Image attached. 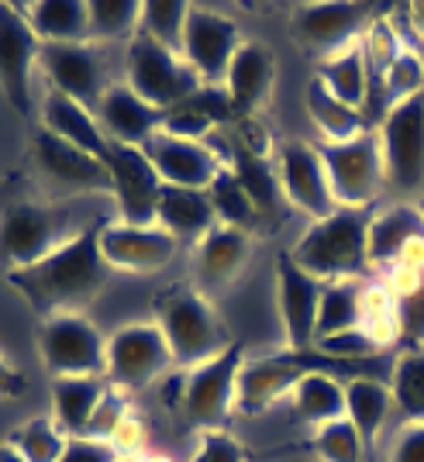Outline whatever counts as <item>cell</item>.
<instances>
[{
    "label": "cell",
    "instance_id": "obj_18",
    "mask_svg": "<svg viewBox=\"0 0 424 462\" xmlns=\"http://www.w3.org/2000/svg\"><path fill=\"white\" fill-rule=\"evenodd\" d=\"M325 283L304 273L290 252L276 259V300H280V321L290 352H308L318 342V308H321Z\"/></svg>",
    "mask_w": 424,
    "mask_h": 462
},
{
    "label": "cell",
    "instance_id": "obj_40",
    "mask_svg": "<svg viewBox=\"0 0 424 462\" xmlns=\"http://www.w3.org/2000/svg\"><path fill=\"white\" fill-rule=\"evenodd\" d=\"M90 11V45L132 39L142 24V0H87Z\"/></svg>",
    "mask_w": 424,
    "mask_h": 462
},
{
    "label": "cell",
    "instance_id": "obj_46",
    "mask_svg": "<svg viewBox=\"0 0 424 462\" xmlns=\"http://www.w3.org/2000/svg\"><path fill=\"white\" fill-rule=\"evenodd\" d=\"M190 462H245V448L225 428L221 431H200V442H197V452L190 456Z\"/></svg>",
    "mask_w": 424,
    "mask_h": 462
},
{
    "label": "cell",
    "instance_id": "obj_4",
    "mask_svg": "<svg viewBox=\"0 0 424 462\" xmlns=\"http://www.w3.org/2000/svg\"><path fill=\"white\" fill-rule=\"evenodd\" d=\"M77 228V208L62 200H18L0 208V270L4 276L14 270H28L52 255L59 245H66Z\"/></svg>",
    "mask_w": 424,
    "mask_h": 462
},
{
    "label": "cell",
    "instance_id": "obj_11",
    "mask_svg": "<svg viewBox=\"0 0 424 462\" xmlns=\"http://www.w3.org/2000/svg\"><path fill=\"white\" fill-rule=\"evenodd\" d=\"M173 352L155 321L117 328L107 338V383L121 390H145L166 369H173Z\"/></svg>",
    "mask_w": 424,
    "mask_h": 462
},
{
    "label": "cell",
    "instance_id": "obj_16",
    "mask_svg": "<svg viewBox=\"0 0 424 462\" xmlns=\"http://www.w3.org/2000/svg\"><path fill=\"white\" fill-rule=\"evenodd\" d=\"M242 32L228 14H217L207 7H190L187 32H183V59L193 66L204 87H221L228 77L235 52L242 45Z\"/></svg>",
    "mask_w": 424,
    "mask_h": 462
},
{
    "label": "cell",
    "instance_id": "obj_34",
    "mask_svg": "<svg viewBox=\"0 0 424 462\" xmlns=\"http://www.w3.org/2000/svg\"><path fill=\"white\" fill-rule=\"evenodd\" d=\"M359 42H355V45H348V49H342L338 56L321 59V62H318V69H314V77L321 79V83H325V87H328L331 94L338 97L342 104L355 107V111H363V107H366V90H369L366 59H363V45H359Z\"/></svg>",
    "mask_w": 424,
    "mask_h": 462
},
{
    "label": "cell",
    "instance_id": "obj_45",
    "mask_svg": "<svg viewBox=\"0 0 424 462\" xmlns=\"http://www.w3.org/2000/svg\"><path fill=\"white\" fill-rule=\"evenodd\" d=\"M314 348L321 352V356H328L335 363H366L373 359L380 346L369 338L363 328H355V331H346V335H331V338H321V342H314Z\"/></svg>",
    "mask_w": 424,
    "mask_h": 462
},
{
    "label": "cell",
    "instance_id": "obj_50",
    "mask_svg": "<svg viewBox=\"0 0 424 462\" xmlns=\"http://www.w3.org/2000/svg\"><path fill=\"white\" fill-rule=\"evenodd\" d=\"M386 462H424V424H407L397 435Z\"/></svg>",
    "mask_w": 424,
    "mask_h": 462
},
{
    "label": "cell",
    "instance_id": "obj_49",
    "mask_svg": "<svg viewBox=\"0 0 424 462\" xmlns=\"http://www.w3.org/2000/svg\"><path fill=\"white\" fill-rule=\"evenodd\" d=\"M121 456L111 442H97V439H69L66 456L59 462H117Z\"/></svg>",
    "mask_w": 424,
    "mask_h": 462
},
{
    "label": "cell",
    "instance_id": "obj_57",
    "mask_svg": "<svg viewBox=\"0 0 424 462\" xmlns=\"http://www.w3.org/2000/svg\"><path fill=\"white\" fill-rule=\"evenodd\" d=\"M117 462H138V459H117Z\"/></svg>",
    "mask_w": 424,
    "mask_h": 462
},
{
    "label": "cell",
    "instance_id": "obj_8",
    "mask_svg": "<svg viewBox=\"0 0 424 462\" xmlns=\"http://www.w3.org/2000/svg\"><path fill=\"white\" fill-rule=\"evenodd\" d=\"M39 356L52 380L104 376L107 380V338L87 314H52L39 325Z\"/></svg>",
    "mask_w": 424,
    "mask_h": 462
},
{
    "label": "cell",
    "instance_id": "obj_1",
    "mask_svg": "<svg viewBox=\"0 0 424 462\" xmlns=\"http://www.w3.org/2000/svg\"><path fill=\"white\" fill-rule=\"evenodd\" d=\"M100 228L104 221H94L41 263L4 276L41 321L52 314H83L107 287L115 270L100 255Z\"/></svg>",
    "mask_w": 424,
    "mask_h": 462
},
{
    "label": "cell",
    "instance_id": "obj_51",
    "mask_svg": "<svg viewBox=\"0 0 424 462\" xmlns=\"http://www.w3.org/2000/svg\"><path fill=\"white\" fill-rule=\"evenodd\" d=\"M24 390H28L24 373L0 356V401H18V397H24Z\"/></svg>",
    "mask_w": 424,
    "mask_h": 462
},
{
    "label": "cell",
    "instance_id": "obj_33",
    "mask_svg": "<svg viewBox=\"0 0 424 462\" xmlns=\"http://www.w3.org/2000/svg\"><path fill=\"white\" fill-rule=\"evenodd\" d=\"M290 401H293V414L304 424H310L314 431L348 418L346 383H338L331 373H310L308 380H300V386L290 393Z\"/></svg>",
    "mask_w": 424,
    "mask_h": 462
},
{
    "label": "cell",
    "instance_id": "obj_28",
    "mask_svg": "<svg viewBox=\"0 0 424 462\" xmlns=\"http://www.w3.org/2000/svg\"><path fill=\"white\" fill-rule=\"evenodd\" d=\"M104 376H69V380H52V421L69 435L83 439L94 421L97 407L107 393Z\"/></svg>",
    "mask_w": 424,
    "mask_h": 462
},
{
    "label": "cell",
    "instance_id": "obj_27",
    "mask_svg": "<svg viewBox=\"0 0 424 462\" xmlns=\"http://www.w3.org/2000/svg\"><path fill=\"white\" fill-rule=\"evenodd\" d=\"M21 14L41 45H79L90 42V11L87 0H35L24 4Z\"/></svg>",
    "mask_w": 424,
    "mask_h": 462
},
{
    "label": "cell",
    "instance_id": "obj_20",
    "mask_svg": "<svg viewBox=\"0 0 424 462\" xmlns=\"http://www.w3.org/2000/svg\"><path fill=\"white\" fill-rule=\"evenodd\" d=\"M39 69L49 79V90L77 100L83 107L94 111L104 97V69L97 59L90 42L79 45H41L39 52Z\"/></svg>",
    "mask_w": 424,
    "mask_h": 462
},
{
    "label": "cell",
    "instance_id": "obj_24",
    "mask_svg": "<svg viewBox=\"0 0 424 462\" xmlns=\"http://www.w3.org/2000/svg\"><path fill=\"white\" fill-rule=\"evenodd\" d=\"M272 79H276V56L263 42H242L228 66V77H225V94L232 100L235 117L249 121L266 104Z\"/></svg>",
    "mask_w": 424,
    "mask_h": 462
},
{
    "label": "cell",
    "instance_id": "obj_7",
    "mask_svg": "<svg viewBox=\"0 0 424 462\" xmlns=\"http://www.w3.org/2000/svg\"><path fill=\"white\" fill-rule=\"evenodd\" d=\"M32 166H35V176H39L41 190L49 193V200H77V197H90V193L115 197L111 170L97 155L62 142L45 128L32 138Z\"/></svg>",
    "mask_w": 424,
    "mask_h": 462
},
{
    "label": "cell",
    "instance_id": "obj_42",
    "mask_svg": "<svg viewBox=\"0 0 424 462\" xmlns=\"http://www.w3.org/2000/svg\"><path fill=\"white\" fill-rule=\"evenodd\" d=\"M310 448H314V456L321 462H366L369 459L366 445H363L359 431L352 428L348 418L318 428L314 439H310Z\"/></svg>",
    "mask_w": 424,
    "mask_h": 462
},
{
    "label": "cell",
    "instance_id": "obj_25",
    "mask_svg": "<svg viewBox=\"0 0 424 462\" xmlns=\"http://www.w3.org/2000/svg\"><path fill=\"white\" fill-rule=\"evenodd\" d=\"M155 225L166 228L176 242L190 238L193 245L217 228V214H214L211 193L207 190H187V187H166L159 193L155 204Z\"/></svg>",
    "mask_w": 424,
    "mask_h": 462
},
{
    "label": "cell",
    "instance_id": "obj_31",
    "mask_svg": "<svg viewBox=\"0 0 424 462\" xmlns=\"http://www.w3.org/2000/svg\"><path fill=\"white\" fill-rule=\"evenodd\" d=\"M424 235V217L418 208L393 204L369 221V266H393L410 238Z\"/></svg>",
    "mask_w": 424,
    "mask_h": 462
},
{
    "label": "cell",
    "instance_id": "obj_26",
    "mask_svg": "<svg viewBox=\"0 0 424 462\" xmlns=\"http://www.w3.org/2000/svg\"><path fill=\"white\" fill-rule=\"evenodd\" d=\"M41 128L52 132V135H59L62 142H69V145L83 149V152L97 155L100 162L107 159L111 138L104 135V128H100L97 115L90 111V107L77 104V100L56 94V90H49L45 104H41Z\"/></svg>",
    "mask_w": 424,
    "mask_h": 462
},
{
    "label": "cell",
    "instance_id": "obj_43",
    "mask_svg": "<svg viewBox=\"0 0 424 462\" xmlns=\"http://www.w3.org/2000/svg\"><path fill=\"white\" fill-rule=\"evenodd\" d=\"M418 94H424V56L421 49L404 45V52L397 56L390 77H386V97H390V107H393V104Z\"/></svg>",
    "mask_w": 424,
    "mask_h": 462
},
{
    "label": "cell",
    "instance_id": "obj_9",
    "mask_svg": "<svg viewBox=\"0 0 424 462\" xmlns=\"http://www.w3.org/2000/svg\"><path fill=\"white\" fill-rule=\"evenodd\" d=\"M245 363L242 342H232L217 359L187 373L183 380V418L200 431H221L235 411L238 397V373Z\"/></svg>",
    "mask_w": 424,
    "mask_h": 462
},
{
    "label": "cell",
    "instance_id": "obj_30",
    "mask_svg": "<svg viewBox=\"0 0 424 462\" xmlns=\"http://www.w3.org/2000/svg\"><path fill=\"white\" fill-rule=\"evenodd\" d=\"M304 104H308L310 121H314L318 132L325 135V145H342V142H352V138H359L369 132L366 115L355 111V107H348V104H342L318 77H310L308 90H304Z\"/></svg>",
    "mask_w": 424,
    "mask_h": 462
},
{
    "label": "cell",
    "instance_id": "obj_48",
    "mask_svg": "<svg viewBox=\"0 0 424 462\" xmlns=\"http://www.w3.org/2000/svg\"><path fill=\"white\" fill-rule=\"evenodd\" d=\"M145 442H149V431H145V421L138 418L135 411L124 418V424L117 428L115 439H111V445H115V452L121 459H142L145 456Z\"/></svg>",
    "mask_w": 424,
    "mask_h": 462
},
{
    "label": "cell",
    "instance_id": "obj_13",
    "mask_svg": "<svg viewBox=\"0 0 424 462\" xmlns=\"http://www.w3.org/2000/svg\"><path fill=\"white\" fill-rule=\"evenodd\" d=\"M386 162V183L393 190H414L424 183V94L393 104L376 125Z\"/></svg>",
    "mask_w": 424,
    "mask_h": 462
},
{
    "label": "cell",
    "instance_id": "obj_23",
    "mask_svg": "<svg viewBox=\"0 0 424 462\" xmlns=\"http://www.w3.org/2000/svg\"><path fill=\"white\" fill-rule=\"evenodd\" d=\"M252 252L249 231L217 225L211 235H204L193 245V276H197V290H225L238 273L245 270Z\"/></svg>",
    "mask_w": 424,
    "mask_h": 462
},
{
    "label": "cell",
    "instance_id": "obj_41",
    "mask_svg": "<svg viewBox=\"0 0 424 462\" xmlns=\"http://www.w3.org/2000/svg\"><path fill=\"white\" fill-rule=\"evenodd\" d=\"M359 328L366 331L369 338L380 348L401 338V325H397V297L390 293V287L369 283L363 287V321Z\"/></svg>",
    "mask_w": 424,
    "mask_h": 462
},
{
    "label": "cell",
    "instance_id": "obj_37",
    "mask_svg": "<svg viewBox=\"0 0 424 462\" xmlns=\"http://www.w3.org/2000/svg\"><path fill=\"white\" fill-rule=\"evenodd\" d=\"M190 7L193 4H187V0H142V24H138V32H145L152 42L183 56V32H187Z\"/></svg>",
    "mask_w": 424,
    "mask_h": 462
},
{
    "label": "cell",
    "instance_id": "obj_19",
    "mask_svg": "<svg viewBox=\"0 0 424 462\" xmlns=\"http://www.w3.org/2000/svg\"><path fill=\"white\" fill-rule=\"evenodd\" d=\"M104 166L111 170L115 180V200H117V221L124 225H155V204L162 193V180L149 162V155L132 145L111 142Z\"/></svg>",
    "mask_w": 424,
    "mask_h": 462
},
{
    "label": "cell",
    "instance_id": "obj_32",
    "mask_svg": "<svg viewBox=\"0 0 424 462\" xmlns=\"http://www.w3.org/2000/svg\"><path fill=\"white\" fill-rule=\"evenodd\" d=\"M346 407L348 421L359 431V439L366 445V452H373V445L383 431V421L393 407V393L383 380L376 376H352L346 383Z\"/></svg>",
    "mask_w": 424,
    "mask_h": 462
},
{
    "label": "cell",
    "instance_id": "obj_14",
    "mask_svg": "<svg viewBox=\"0 0 424 462\" xmlns=\"http://www.w3.org/2000/svg\"><path fill=\"white\" fill-rule=\"evenodd\" d=\"M276 173H280V190L287 197V204L300 214H308L310 221H325L338 211L318 145L283 142L276 149Z\"/></svg>",
    "mask_w": 424,
    "mask_h": 462
},
{
    "label": "cell",
    "instance_id": "obj_15",
    "mask_svg": "<svg viewBox=\"0 0 424 462\" xmlns=\"http://www.w3.org/2000/svg\"><path fill=\"white\" fill-rule=\"evenodd\" d=\"M41 42L14 4H0V94L18 115H32V73L39 69Z\"/></svg>",
    "mask_w": 424,
    "mask_h": 462
},
{
    "label": "cell",
    "instance_id": "obj_56",
    "mask_svg": "<svg viewBox=\"0 0 424 462\" xmlns=\"http://www.w3.org/2000/svg\"><path fill=\"white\" fill-rule=\"evenodd\" d=\"M418 211H421V217H424V200H421V204H418Z\"/></svg>",
    "mask_w": 424,
    "mask_h": 462
},
{
    "label": "cell",
    "instance_id": "obj_44",
    "mask_svg": "<svg viewBox=\"0 0 424 462\" xmlns=\"http://www.w3.org/2000/svg\"><path fill=\"white\" fill-rule=\"evenodd\" d=\"M128 414H132L128 390H121V386H107V393H104V401H100V407H97L94 421H90V428H87V435H83V439L111 442V439H115V431L124 424Z\"/></svg>",
    "mask_w": 424,
    "mask_h": 462
},
{
    "label": "cell",
    "instance_id": "obj_54",
    "mask_svg": "<svg viewBox=\"0 0 424 462\" xmlns=\"http://www.w3.org/2000/svg\"><path fill=\"white\" fill-rule=\"evenodd\" d=\"M0 462H24V456H21L18 448H11L7 442H0Z\"/></svg>",
    "mask_w": 424,
    "mask_h": 462
},
{
    "label": "cell",
    "instance_id": "obj_2",
    "mask_svg": "<svg viewBox=\"0 0 424 462\" xmlns=\"http://www.w3.org/2000/svg\"><path fill=\"white\" fill-rule=\"evenodd\" d=\"M369 208H338L304 231V238L290 249V259L321 283L355 280L369 266Z\"/></svg>",
    "mask_w": 424,
    "mask_h": 462
},
{
    "label": "cell",
    "instance_id": "obj_3",
    "mask_svg": "<svg viewBox=\"0 0 424 462\" xmlns=\"http://www.w3.org/2000/svg\"><path fill=\"white\" fill-rule=\"evenodd\" d=\"M155 325L162 328L173 363L197 369L232 346V335L214 304L197 287H170L155 297Z\"/></svg>",
    "mask_w": 424,
    "mask_h": 462
},
{
    "label": "cell",
    "instance_id": "obj_38",
    "mask_svg": "<svg viewBox=\"0 0 424 462\" xmlns=\"http://www.w3.org/2000/svg\"><path fill=\"white\" fill-rule=\"evenodd\" d=\"M11 448H18L24 462H59L66 456L69 435L59 428L52 418H32V421L18 424L7 439Z\"/></svg>",
    "mask_w": 424,
    "mask_h": 462
},
{
    "label": "cell",
    "instance_id": "obj_17",
    "mask_svg": "<svg viewBox=\"0 0 424 462\" xmlns=\"http://www.w3.org/2000/svg\"><path fill=\"white\" fill-rule=\"evenodd\" d=\"M176 242L173 235L159 225H124V221H104L100 228V255L115 273H159L173 263Z\"/></svg>",
    "mask_w": 424,
    "mask_h": 462
},
{
    "label": "cell",
    "instance_id": "obj_53",
    "mask_svg": "<svg viewBox=\"0 0 424 462\" xmlns=\"http://www.w3.org/2000/svg\"><path fill=\"white\" fill-rule=\"evenodd\" d=\"M404 11H407L404 18H407V28H410V35H414V39L424 45V0H418V4H407Z\"/></svg>",
    "mask_w": 424,
    "mask_h": 462
},
{
    "label": "cell",
    "instance_id": "obj_21",
    "mask_svg": "<svg viewBox=\"0 0 424 462\" xmlns=\"http://www.w3.org/2000/svg\"><path fill=\"white\" fill-rule=\"evenodd\" d=\"M142 152L149 155L159 180L166 187H187V190H211L214 176L221 173V159L207 149L204 142L190 138H176L170 132H159L142 145Z\"/></svg>",
    "mask_w": 424,
    "mask_h": 462
},
{
    "label": "cell",
    "instance_id": "obj_47",
    "mask_svg": "<svg viewBox=\"0 0 424 462\" xmlns=\"http://www.w3.org/2000/svg\"><path fill=\"white\" fill-rule=\"evenodd\" d=\"M397 325L401 338L424 342V283L407 297H397Z\"/></svg>",
    "mask_w": 424,
    "mask_h": 462
},
{
    "label": "cell",
    "instance_id": "obj_12",
    "mask_svg": "<svg viewBox=\"0 0 424 462\" xmlns=\"http://www.w3.org/2000/svg\"><path fill=\"white\" fill-rule=\"evenodd\" d=\"M369 21H373V14H369L366 4H348V0L300 4L290 14V35L310 56L331 59L363 39Z\"/></svg>",
    "mask_w": 424,
    "mask_h": 462
},
{
    "label": "cell",
    "instance_id": "obj_39",
    "mask_svg": "<svg viewBox=\"0 0 424 462\" xmlns=\"http://www.w3.org/2000/svg\"><path fill=\"white\" fill-rule=\"evenodd\" d=\"M390 393L410 424H424V352H404L390 373Z\"/></svg>",
    "mask_w": 424,
    "mask_h": 462
},
{
    "label": "cell",
    "instance_id": "obj_55",
    "mask_svg": "<svg viewBox=\"0 0 424 462\" xmlns=\"http://www.w3.org/2000/svg\"><path fill=\"white\" fill-rule=\"evenodd\" d=\"M138 462H173V459H170V456H149V452H145Z\"/></svg>",
    "mask_w": 424,
    "mask_h": 462
},
{
    "label": "cell",
    "instance_id": "obj_29",
    "mask_svg": "<svg viewBox=\"0 0 424 462\" xmlns=\"http://www.w3.org/2000/svg\"><path fill=\"white\" fill-rule=\"evenodd\" d=\"M238 183L245 187V193L252 197V204L259 208V214L276 211V193L280 190V173H276V155H266V149H259L249 138V132L232 138V166H228Z\"/></svg>",
    "mask_w": 424,
    "mask_h": 462
},
{
    "label": "cell",
    "instance_id": "obj_35",
    "mask_svg": "<svg viewBox=\"0 0 424 462\" xmlns=\"http://www.w3.org/2000/svg\"><path fill=\"white\" fill-rule=\"evenodd\" d=\"M363 321V287L355 280H335L321 290V308H318V342L331 335L355 331Z\"/></svg>",
    "mask_w": 424,
    "mask_h": 462
},
{
    "label": "cell",
    "instance_id": "obj_10",
    "mask_svg": "<svg viewBox=\"0 0 424 462\" xmlns=\"http://www.w3.org/2000/svg\"><path fill=\"white\" fill-rule=\"evenodd\" d=\"M318 152L328 170L338 208H369L380 197L386 183V162L376 132H366L342 145H318Z\"/></svg>",
    "mask_w": 424,
    "mask_h": 462
},
{
    "label": "cell",
    "instance_id": "obj_22",
    "mask_svg": "<svg viewBox=\"0 0 424 462\" xmlns=\"http://www.w3.org/2000/svg\"><path fill=\"white\" fill-rule=\"evenodd\" d=\"M94 115L104 128V135L117 145H132V149H142L149 138H155L166 128V111L145 104L128 83L107 87L100 104L94 107Z\"/></svg>",
    "mask_w": 424,
    "mask_h": 462
},
{
    "label": "cell",
    "instance_id": "obj_6",
    "mask_svg": "<svg viewBox=\"0 0 424 462\" xmlns=\"http://www.w3.org/2000/svg\"><path fill=\"white\" fill-rule=\"evenodd\" d=\"M124 83L135 90L145 104H152L159 111H173L180 104H187L204 83L193 73L187 59L152 42L145 32H135L128 39V52H124Z\"/></svg>",
    "mask_w": 424,
    "mask_h": 462
},
{
    "label": "cell",
    "instance_id": "obj_36",
    "mask_svg": "<svg viewBox=\"0 0 424 462\" xmlns=\"http://www.w3.org/2000/svg\"><path fill=\"white\" fill-rule=\"evenodd\" d=\"M207 193H211L217 225L249 231V235L263 225V214H259V208L252 204V197L245 193V187L238 183V176H235L228 166L214 176V183H211V190H207Z\"/></svg>",
    "mask_w": 424,
    "mask_h": 462
},
{
    "label": "cell",
    "instance_id": "obj_52",
    "mask_svg": "<svg viewBox=\"0 0 424 462\" xmlns=\"http://www.w3.org/2000/svg\"><path fill=\"white\" fill-rule=\"evenodd\" d=\"M393 266H410V270H421L424 273V235L418 238H410L404 245V252L397 255V263Z\"/></svg>",
    "mask_w": 424,
    "mask_h": 462
},
{
    "label": "cell",
    "instance_id": "obj_5",
    "mask_svg": "<svg viewBox=\"0 0 424 462\" xmlns=\"http://www.w3.org/2000/svg\"><path fill=\"white\" fill-rule=\"evenodd\" d=\"M352 369H359V363H335L328 356H321L318 348H308V352H290L287 348L283 356L245 359L242 373H238L235 411H242L245 418L266 414L276 401L290 397L310 373H352Z\"/></svg>",
    "mask_w": 424,
    "mask_h": 462
}]
</instances>
